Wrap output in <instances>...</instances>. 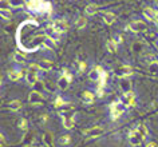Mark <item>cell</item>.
Segmentation results:
<instances>
[{"mask_svg":"<svg viewBox=\"0 0 158 147\" xmlns=\"http://www.w3.org/2000/svg\"><path fill=\"white\" fill-rule=\"evenodd\" d=\"M149 72L158 74V62H152L149 64Z\"/></svg>","mask_w":158,"mask_h":147,"instance_id":"cell-26","label":"cell"},{"mask_svg":"<svg viewBox=\"0 0 158 147\" xmlns=\"http://www.w3.org/2000/svg\"><path fill=\"white\" fill-rule=\"evenodd\" d=\"M143 16L150 22L158 23V12L154 8H152V7H146L143 10Z\"/></svg>","mask_w":158,"mask_h":147,"instance_id":"cell-8","label":"cell"},{"mask_svg":"<svg viewBox=\"0 0 158 147\" xmlns=\"http://www.w3.org/2000/svg\"><path fill=\"white\" fill-rule=\"evenodd\" d=\"M86 24H87V19L83 18V16H81V18H78V20L75 22V26H77V28L78 30H82V28H85Z\"/></svg>","mask_w":158,"mask_h":147,"instance_id":"cell-23","label":"cell"},{"mask_svg":"<svg viewBox=\"0 0 158 147\" xmlns=\"http://www.w3.org/2000/svg\"><path fill=\"white\" fill-rule=\"evenodd\" d=\"M22 76H23L22 71H10V72H8V78H10V80H12V82L19 80Z\"/></svg>","mask_w":158,"mask_h":147,"instance_id":"cell-20","label":"cell"},{"mask_svg":"<svg viewBox=\"0 0 158 147\" xmlns=\"http://www.w3.org/2000/svg\"><path fill=\"white\" fill-rule=\"evenodd\" d=\"M60 115H62V119H63V127L67 130H71L74 127V115L66 112V111H62Z\"/></svg>","mask_w":158,"mask_h":147,"instance_id":"cell-4","label":"cell"},{"mask_svg":"<svg viewBox=\"0 0 158 147\" xmlns=\"http://www.w3.org/2000/svg\"><path fill=\"white\" fill-rule=\"evenodd\" d=\"M107 51H109V52H113V54L117 52V44L113 40L107 42Z\"/></svg>","mask_w":158,"mask_h":147,"instance_id":"cell-30","label":"cell"},{"mask_svg":"<svg viewBox=\"0 0 158 147\" xmlns=\"http://www.w3.org/2000/svg\"><path fill=\"white\" fill-rule=\"evenodd\" d=\"M55 107H56V108H60V107H64L66 104H67V102L66 100H63V99L60 98V96H58L56 99H55Z\"/></svg>","mask_w":158,"mask_h":147,"instance_id":"cell-28","label":"cell"},{"mask_svg":"<svg viewBox=\"0 0 158 147\" xmlns=\"http://www.w3.org/2000/svg\"><path fill=\"white\" fill-rule=\"evenodd\" d=\"M26 7L32 12H38V14H50L51 12V4L46 2H27Z\"/></svg>","mask_w":158,"mask_h":147,"instance_id":"cell-1","label":"cell"},{"mask_svg":"<svg viewBox=\"0 0 158 147\" xmlns=\"http://www.w3.org/2000/svg\"><path fill=\"white\" fill-rule=\"evenodd\" d=\"M0 15H2V18H4V19H10L12 16V14H11L10 10H2L0 11Z\"/></svg>","mask_w":158,"mask_h":147,"instance_id":"cell-32","label":"cell"},{"mask_svg":"<svg viewBox=\"0 0 158 147\" xmlns=\"http://www.w3.org/2000/svg\"><path fill=\"white\" fill-rule=\"evenodd\" d=\"M121 103L122 102H115L110 106V116H111L113 120H117L122 115V112H123V106Z\"/></svg>","mask_w":158,"mask_h":147,"instance_id":"cell-3","label":"cell"},{"mask_svg":"<svg viewBox=\"0 0 158 147\" xmlns=\"http://www.w3.org/2000/svg\"><path fill=\"white\" fill-rule=\"evenodd\" d=\"M85 12H86V15H90V16H93V15H95L98 12V7L95 4H89L87 7H86Z\"/></svg>","mask_w":158,"mask_h":147,"instance_id":"cell-21","label":"cell"},{"mask_svg":"<svg viewBox=\"0 0 158 147\" xmlns=\"http://www.w3.org/2000/svg\"><path fill=\"white\" fill-rule=\"evenodd\" d=\"M38 70L39 67L36 64H31L28 67V70L26 72V82H28V84L34 86L38 82Z\"/></svg>","mask_w":158,"mask_h":147,"instance_id":"cell-2","label":"cell"},{"mask_svg":"<svg viewBox=\"0 0 158 147\" xmlns=\"http://www.w3.org/2000/svg\"><path fill=\"white\" fill-rule=\"evenodd\" d=\"M115 19H117V16L113 12H106V14H103V22L107 26H111L113 23L115 22Z\"/></svg>","mask_w":158,"mask_h":147,"instance_id":"cell-16","label":"cell"},{"mask_svg":"<svg viewBox=\"0 0 158 147\" xmlns=\"http://www.w3.org/2000/svg\"><path fill=\"white\" fill-rule=\"evenodd\" d=\"M97 95H98V98H103L105 96V87H98Z\"/></svg>","mask_w":158,"mask_h":147,"instance_id":"cell-34","label":"cell"},{"mask_svg":"<svg viewBox=\"0 0 158 147\" xmlns=\"http://www.w3.org/2000/svg\"><path fill=\"white\" fill-rule=\"evenodd\" d=\"M111 40L118 46V44H121V43H122V36H121V35H115L114 39H111Z\"/></svg>","mask_w":158,"mask_h":147,"instance_id":"cell-35","label":"cell"},{"mask_svg":"<svg viewBox=\"0 0 158 147\" xmlns=\"http://www.w3.org/2000/svg\"><path fill=\"white\" fill-rule=\"evenodd\" d=\"M146 28H148V26H146V23L142 22V20H135V22H133L129 26V30H131L133 32H135V34L143 32Z\"/></svg>","mask_w":158,"mask_h":147,"instance_id":"cell-7","label":"cell"},{"mask_svg":"<svg viewBox=\"0 0 158 147\" xmlns=\"http://www.w3.org/2000/svg\"><path fill=\"white\" fill-rule=\"evenodd\" d=\"M28 102L31 104H42L43 102V94L42 92H38V91H32L30 92V96H28Z\"/></svg>","mask_w":158,"mask_h":147,"instance_id":"cell-9","label":"cell"},{"mask_svg":"<svg viewBox=\"0 0 158 147\" xmlns=\"http://www.w3.org/2000/svg\"><path fill=\"white\" fill-rule=\"evenodd\" d=\"M146 147H158V146H157V143L150 142V143H148V145H146Z\"/></svg>","mask_w":158,"mask_h":147,"instance_id":"cell-40","label":"cell"},{"mask_svg":"<svg viewBox=\"0 0 158 147\" xmlns=\"http://www.w3.org/2000/svg\"><path fill=\"white\" fill-rule=\"evenodd\" d=\"M19 127L23 129V130L27 129V120H26V119H22V120H20V126H19Z\"/></svg>","mask_w":158,"mask_h":147,"instance_id":"cell-39","label":"cell"},{"mask_svg":"<svg viewBox=\"0 0 158 147\" xmlns=\"http://www.w3.org/2000/svg\"><path fill=\"white\" fill-rule=\"evenodd\" d=\"M38 67H39V70H42V71H50L52 68V63L50 60H47V59H42V60L38 63Z\"/></svg>","mask_w":158,"mask_h":147,"instance_id":"cell-15","label":"cell"},{"mask_svg":"<svg viewBox=\"0 0 158 147\" xmlns=\"http://www.w3.org/2000/svg\"><path fill=\"white\" fill-rule=\"evenodd\" d=\"M69 84H70V80H69V79H67L66 76H63V75H62V76L58 79L56 86H58L60 90H66L67 87H69Z\"/></svg>","mask_w":158,"mask_h":147,"instance_id":"cell-17","label":"cell"},{"mask_svg":"<svg viewBox=\"0 0 158 147\" xmlns=\"http://www.w3.org/2000/svg\"><path fill=\"white\" fill-rule=\"evenodd\" d=\"M34 87H35V91H38V92H43V90H46L44 83L40 82V80H38L36 83H35Z\"/></svg>","mask_w":158,"mask_h":147,"instance_id":"cell-27","label":"cell"},{"mask_svg":"<svg viewBox=\"0 0 158 147\" xmlns=\"http://www.w3.org/2000/svg\"><path fill=\"white\" fill-rule=\"evenodd\" d=\"M44 86H46V90H48V91H51V92H52L54 91V86L51 84L50 82H47V83H44Z\"/></svg>","mask_w":158,"mask_h":147,"instance_id":"cell-38","label":"cell"},{"mask_svg":"<svg viewBox=\"0 0 158 147\" xmlns=\"http://www.w3.org/2000/svg\"><path fill=\"white\" fill-rule=\"evenodd\" d=\"M105 133V130L102 129V127H91V129H89V130H86L85 131V134H86V137H89V138H97V137H101L102 134Z\"/></svg>","mask_w":158,"mask_h":147,"instance_id":"cell-10","label":"cell"},{"mask_svg":"<svg viewBox=\"0 0 158 147\" xmlns=\"http://www.w3.org/2000/svg\"><path fill=\"white\" fill-rule=\"evenodd\" d=\"M52 26H54V30L56 34H62L67 30V22L66 20H55L52 23Z\"/></svg>","mask_w":158,"mask_h":147,"instance_id":"cell-13","label":"cell"},{"mask_svg":"<svg viewBox=\"0 0 158 147\" xmlns=\"http://www.w3.org/2000/svg\"><path fill=\"white\" fill-rule=\"evenodd\" d=\"M14 60L16 63H24L26 62V56L20 52H15L14 54Z\"/></svg>","mask_w":158,"mask_h":147,"instance_id":"cell-25","label":"cell"},{"mask_svg":"<svg viewBox=\"0 0 158 147\" xmlns=\"http://www.w3.org/2000/svg\"><path fill=\"white\" fill-rule=\"evenodd\" d=\"M86 67H87V64H86V62H81L79 63V66H78V70H79V72H85L86 71Z\"/></svg>","mask_w":158,"mask_h":147,"instance_id":"cell-33","label":"cell"},{"mask_svg":"<svg viewBox=\"0 0 158 147\" xmlns=\"http://www.w3.org/2000/svg\"><path fill=\"white\" fill-rule=\"evenodd\" d=\"M42 46H43V47H47V48H50V50H54L55 46H56V42L52 40V39L48 38V36H46L44 40H43V44H42Z\"/></svg>","mask_w":158,"mask_h":147,"instance_id":"cell-19","label":"cell"},{"mask_svg":"<svg viewBox=\"0 0 158 147\" xmlns=\"http://www.w3.org/2000/svg\"><path fill=\"white\" fill-rule=\"evenodd\" d=\"M70 137L69 135H62L60 138H59V143H60V145H69L70 143Z\"/></svg>","mask_w":158,"mask_h":147,"instance_id":"cell-31","label":"cell"},{"mask_svg":"<svg viewBox=\"0 0 158 147\" xmlns=\"http://www.w3.org/2000/svg\"><path fill=\"white\" fill-rule=\"evenodd\" d=\"M102 72H103V70L99 68V67H95V68H93L91 71H90V74H89L90 80H93V82H99L101 78H102Z\"/></svg>","mask_w":158,"mask_h":147,"instance_id":"cell-12","label":"cell"},{"mask_svg":"<svg viewBox=\"0 0 158 147\" xmlns=\"http://www.w3.org/2000/svg\"><path fill=\"white\" fill-rule=\"evenodd\" d=\"M119 87H121V90L123 91L125 94H127V92H130V91H131V83H130V80H129V79H126V78L121 79Z\"/></svg>","mask_w":158,"mask_h":147,"instance_id":"cell-14","label":"cell"},{"mask_svg":"<svg viewBox=\"0 0 158 147\" xmlns=\"http://www.w3.org/2000/svg\"><path fill=\"white\" fill-rule=\"evenodd\" d=\"M129 141H130V143H131L133 146H139L141 143L145 141V138L142 137L137 130H134V131H131V133L129 134Z\"/></svg>","mask_w":158,"mask_h":147,"instance_id":"cell-6","label":"cell"},{"mask_svg":"<svg viewBox=\"0 0 158 147\" xmlns=\"http://www.w3.org/2000/svg\"><path fill=\"white\" fill-rule=\"evenodd\" d=\"M20 107H22L20 100H12V102L8 103V108L12 110V111H18L19 108H20Z\"/></svg>","mask_w":158,"mask_h":147,"instance_id":"cell-24","label":"cell"},{"mask_svg":"<svg viewBox=\"0 0 158 147\" xmlns=\"http://www.w3.org/2000/svg\"><path fill=\"white\" fill-rule=\"evenodd\" d=\"M0 138H2V146H4L6 145V139H4V135H0Z\"/></svg>","mask_w":158,"mask_h":147,"instance_id":"cell-41","label":"cell"},{"mask_svg":"<svg viewBox=\"0 0 158 147\" xmlns=\"http://www.w3.org/2000/svg\"><path fill=\"white\" fill-rule=\"evenodd\" d=\"M24 3L23 2H11V7H15V8H19V7H22Z\"/></svg>","mask_w":158,"mask_h":147,"instance_id":"cell-36","label":"cell"},{"mask_svg":"<svg viewBox=\"0 0 158 147\" xmlns=\"http://www.w3.org/2000/svg\"><path fill=\"white\" fill-rule=\"evenodd\" d=\"M11 6V2H2V10H8Z\"/></svg>","mask_w":158,"mask_h":147,"instance_id":"cell-37","label":"cell"},{"mask_svg":"<svg viewBox=\"0 0 158 147\" xmlns=\"http://www.w3.org/2000/svg\"><path fill=\"white\" fill-rule=\"evenodd\" d=\"M137 131H138V133H139L143 138H146V135H148V127H146L145 125H139V126H138V127H137Z\"/></svg>","mask_w":158,"mask_h":147,"instance_id":"cell-29","label":"cell"},{"mask_svg":"<svg viewBox=\"0 0 158 147\" xmlns=\"http://www.w3.org/2000/svg\"><path fill=\"white\" fill-rule=\"evenodd\" d=\"M82 99H83L85 103H93V100H94V94L90 92V91H85L83 95H82Z\"/></svg>","mask_w":158,"mask_h":147,"instance_id":"cell-22","label":"cell"},{"mask_svg":"<svg viewBox=\"0 0 158 147\" xmlns=\"http://www.w3.org/2000/svg\"><path fill=\"white\" fill-rule=\"evenodd\" d=\"M114 72H115V75L119 79H123V78H126V76H129V75L133 74V68L130 66H119V67H117Z\"/></svg>","mask_w":158,"mask_h":147,"instance_id":"cell-5","label":"cell"},{"mask_svg":"<svg viewBox=\"0 0 158 147\" xmlns=\"http://www.w3.org/2000/svg\"><path fill=\"white\" fill-rule=\"evenodd\" d=\"M122 103H123V106H126V107L134 106V103H135V96H134L133 91H130V92L125 94L123 96H122Z\"/></svg>","mask_w":158,"mask_h":147,"instance_id":"cell-11","label":"cell"},{"mask_svg":"<svg viewBox=\"0 0 158 147\" xmlns=\"http://www.w3.org/2000/svg\"><path fill=\"white\" fill-rule=\"evenodd\" d=\"M43 143L47 146V147H52V143H54V137L51 133H46L43 134Z\"/></svg>","mask_w":158,"mask_h":147,"instance_id":"cell-18","label":"cell"}]
</instances>
